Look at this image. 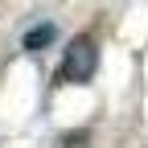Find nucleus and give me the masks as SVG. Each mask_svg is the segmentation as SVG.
Returning a JSON list of instances; mask_svg holds the SVG:
<instances>
[{
	"label": "nucleus",
	"mask_w": 148,
	"mask_h": 148,
	"mask_svg": "<svg viewBox=\"0 0 148 148\" xmlns=\"http://www.w3.org/2000/svg\"><path fill=\"white\" fill-rule=\"evenodd\" d=\"M53 37H58V29H53V25H33V29L25 33V49H45Z\"/></svg>",
	"instance_id": "obj_2"
},
{
	"label": "nucleus",
	"mask_w": 148,
	"mask_h": 148,
	"mask_svg": "<svg viewBox=\"0 0 148 148\" xmlns=\"http://www.w3.org/2000/svg\"><path fill=\"white\" fill-rule=\"evenodd\" d=\"M95 66H99V49L90 37H74L66 58L58 66V82H90L95 78Z\"/></svg>",
	"instance_id": "obj_1"
}]
</instances>
